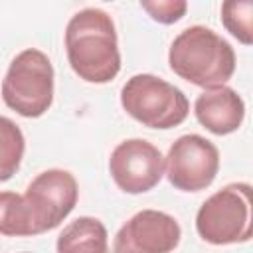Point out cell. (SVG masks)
I'll list each match as a JSON object with an SVG mask.
<instances>
[{
    "instance_id": "8",
    "label": "cell",
    "mask_w": 253,
    "mask_h": 253,
    "mask_svg": "<svg viewBox=\"0 0 253 253\" xmlns=\"http://www.w3.org/2000/svg\"><path fill=\"white\" fill-rule=\"evenodd\" d=\"M115 184L126 194H144L164 176L162 152L144 138H128L115 146L109 158Z\"/></svg>"
},
{
    "instance_id": "3",
    "label": "cell",
    "mask_w": 253,
    "mask_h": 253,
    "mask_svg": "<svg viewBox=\"0 0 253 253\" xmlns=\"http://www.w3.org/2000/svg\"><path fill=\"white\" fill-rule=\"evenodd\" d=\"M2 101L26 119H38L51 107L53 67L43 51L28 47L12 59L2 79Z\"/></svg>"
},
{
    "instance_id": "12",
    "label": "cell",
    "mask_w": 253,
    "mask_h": 253,
    "mask_svg": "<svg viewBox=\"0 0 253 253\" xmlns=\"http://www.w3.org/2000/svg\"><path fill=\"white\" fill-rule=\"evenodd\" d=\"M24 150L26 140L20 126L12 119L0 115V182L10 180L18 172Z\"/></svg>"
},
{
    "instance_id": "1",
    "label": "cell",
    "mask_w": 253,
    "mask_h": 253,
    "mask_svg": "<svg viewBox=\"0 0 253 253\" xmlns=\"http://www.w3.org/2000/svg\"><path fill=\"white\" fill-rule=\"evenodd\" d=\"M67 61L87 83H109L121 71V51L113 18L99 8L71 16L65 28Z\"/></svg>"
},
{
    "instance_id": "10",
    "label": "cell",
    "mask_w": 253,
    "mask_h": 253,
    "mask_svg": "<svg viewBox=\"0 0 253 253\" xmlns=\"http://www.w3.org/2000/svg\"><path fill=\"white\" fill-rule=\"evenodd\" d=\"M198 123L210 132L223 136L235 132L245 117V103L235 89L227 85L210 87L198 95L194 103Z\"/></svg>"
},
{
    "instance_id": "9",
    "label": "cell",
    "mask_w": 253,
    "mask_h": 253,
    "mask_svg": "<svg viewBox=\"0 0 253 253\" xmlns=\"http://www.w3.org/2000/svg\"><path fill=\"white\" fill-rule=\"evenodd\" d=\"M182 229L178 221L158 210L134 213L115 235L117 253H168L178 247Z\"/></svg>"
},
{
    "instance_id": "15",
    "label": "cell",
    "mask_w": 253,
    "mask_h": 253,
    "mask_svg": "<svg viewBox=\"0 0 253 253\" xmlns=\"http://www.w3.org/2000/svg\"><path fill=\"white\" fill-rule=\"evenodd\" d=\"M138 2L154 22L164 26L176 24L188 12V0H138Z\"/></svg>"
},
{
    "instance_id": "5",
    "label": "cell",
    "mask_w": 253,
    "mask_h": 253,
    "mask_svg": "<svg viewBox=\"0 0 253 253\" xmlns=\"http://www.w3.org/2000/svg\"><path fill=\"white\" fill-rule=\"evenodd\" d=\"M196 231L211 245L249 241L251 186L237 182L211 194L196 213Z\"/></svg>"
},
{
    "instance_id": "6",
    "label": "cell",
    "mask_w": 253,
    "mask_h": 253,
    "mask_svg": "<svg viewBox=\"0 0 253 253\" xmlns=\"http://www.w3.org/2000/svg\"><path fill=\"white\" fill-rule=\"evenodd\" d=\"M77 198L79 188L71 172L51 168L38 174L28 184L24 194L32 235L55 229L73 211Z\"/></svg>"
},
{
    "instance_id": "13",
    "label": "cell",
    "mask_w": 253,
    "mask_h": 253,
    "mask_svg": "<svg viewBox=\"0 0 253 253\" xmlns=\"http://www.w3.org/2000/svg\"><path fill=\"white\" fill-rule=\"evenodd\" d=\"M0 233L8 237L32 235L24 196L16 192H0Z\"/></svg>"
},
{
    "instance_id": "2",
    "label": "cell",
    "mask_w": 253,
    "mask_h": 253,
    "mask_svg": "<svg viewBox=\"0 0 253 253\" xmlns=\"http://www.w3.org/2000/svg\"><path fill=\"white\" fill-rule=\"evenodd\" d=\"M170 69L192 85L210 89L225 85L235 71V51L229 42L206 26L180 32L168 51Z\"/></svg>"
},
{
    "instance_id": "11",
    "label": "cell",
    "mask_w": 253,
    "mask_h": 253,
    "mask_svg": "<svg viewBox=\"0 0 253 253\" xmlns=\"http://www.w3.org/2000/svg\"><path fill=\"white\" fill-rule=\"evenodd\" d=\"M107 229L97 217H77L57 237L55 249L59 253H105L109 249Z\"/></svg>"
},
{
    "instance_id": "4",
    "label": "cell",
    "mask_w": 253,
    "mask_h": 253,
    "mask_svg": "<svg viewBox=\"0 0 253 253\" xmlns=\"http://www.w3.org/2000/svg\"><path fill=\"white\" fill-rule=\"evenodd\" d=\"M121 105L128 117L148 128H174L188 117L190 103L172 83L150 75H132L121 89Z\"/></svg>"
},
{
    "instance_id": "7",
    "label": "cell",
    "mask_w": 253,
    "mask_h": 253,
    "mask_svg": "<svg viewBox=\"0 0 253 253\" xmlns=\"http://www.w3.org/2000/svg\"><path fill=\"white\" fill-rule=\"evenodd\" d=\"M164 170L168 182L176 190H206L217 176L219 150L213 142L200 134H184L170 146L164 160Z\"/></svg>"
},
{
    "instance_id": "14",
    "label": "cell",
    "mask_w": 253,
    "mask_h": 253,
    "mask_svg": "<svg viewBox=\"0 0 253 253\" xmlns=\"http://www.w3.org/2000/svg\"><path fill=\"white\" fill-rule=\"evenodd\" d=\"M221 24L243 45L253 43V0H223Z\"/></svg>"
},
{
    "instance_id": "16",
    "label": "cell",
    "mask_w": 253,
    "mask_h": 253,
    "mask_svg": "<svg viewBox=\"0 0 253 253\" xmlns=\"http://www.w3.org/2000/svg\"><path fill=\"white\" fill-rule=\"evenodd\" d=\"M107 2H111V0H107Z\"/></svg>"
}]
</instances>
